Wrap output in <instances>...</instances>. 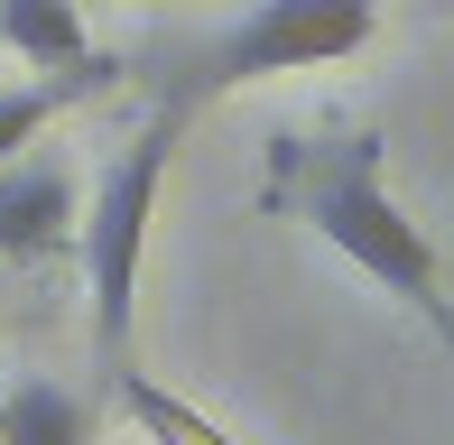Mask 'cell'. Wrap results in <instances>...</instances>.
I'll list each match as a JSON object with an SVG mask.
<instances>
[{
	"instance_id": "cell-1",
	"label": "cell",
	"mask_w": 454,
	"mask_h": 445,
	"mask_svg": "<svg viewBox=\"0 0 454 445\" xmlns=\"http://www.w3.org/2000/svg\"><path fill=\"white\" fill-rule=\"evenodd\" d=\"M270 195L297 205L362 278H380L389 297H408V307H427L436 325H454V316H445V288H436V251H427V232L399 214V195L380 186L371 139H343V149H306V139H287Z\"/></svg>"
},
{
	"instance_id": "cell-2",
	"label": "cell",
	"mask_w": 454,
	"mask_h": 445,
	"mask_svg": "<svg viewBox=\"0 0 454 445\" xmlns=\"http://www.w3.org/2000/svg\"><path fill=\"white\" fill-rule=\"evenodd\" d=\"M176 139H185V103H168L158 121H139V139L93 176V205L74 214V260H84V297H93V343L102 362H130V307H139V251H149V222H158V186L176 168Z\"/></svg>"
},
{
	"instance_id": "cell-3",
	"label": "cell",
	"mask_w": 454,
	"mask_h": 445,
	"mask_svg": "<svg viewBox=\"0 0 454 445\" xmlns=\"http://www.w3.org/2000/svg\"><path fill=\"white\" fill-rule=\"evenodd\" d=\"M380 28V0H251L214 47L195 56V84H185V112L223 84H270V74H306L334 66V56L371 47Z\"/></svg>"
},
{
	"instance_id": "cell-4",
	"label": "cell",
	"mask_w": 454,
	"mask_h": 445,
	"mask_svg": "<svg viewBox=\"0 0 454 445\" xmlns=\"http://www.w3.org/2000/svg\"><path fill=\"white\" fill-rule=\"evenodd\" d=\"M74 241V176L47 158H10L0 168V260H47Z\"/></svg>"
},
{
	"instance_id": "cell-5",
	"label": "cell",
	"mask_w": 454,
	"mask_h": 445,
	"mask_svg": "<svg viewBox=\"0 0 454 445\" xmlns=\"http://www.w3.org/2000/svg\"><path fill=\"white\" fill-rule=\"evenodd\" d=\"M102 74H112V66L84 56V66H56V74H37V84H0V168H10L19 149H37V130H47L66 103H84Z\"/></svg>"
},
{
	"instance_id": "cell-6",
	"label": "cell",
	"mask_w": 454,
	"mask_h": 445,
	"mask_svg": "<svg viewBox=\"0 0 454 445\" xmlns=\"http://www.w3.org/2000/svg\"><path fill=\"white\" fill-rule=\"evenodd\" d=\"M0 47L56 74V66H84L93 37H84V10H74V0H0Z\"/></svg>"
},
{
	"instance_id": "cell-7",
	"label": "cell",
	"mask_w": 454,
	"mask_h": 445,
	"mask_svg": "<svg viewBox=\"0 0 454 445\" xmlns=\"http://www.w3.org/2000/svg\"><path fill=\"white\" fill-rule=\"evenodd\" d=\"M93 418L74 390H56V380H19V390H0V445H84Z\"/></svg>"
},
{
	"instance_id": "cell-8",
	"label": "cell",
	"mask_w": 454,
	"mask_h": 445,
	"mask_svg": "<svg viewBox=\"0 0 454 445\" xmlns=\"http://www.w3.org/2000/svg\"><path fill=\"white\" fill-rule=\"evenodd\" d=\"M121 409L139 418V436H149V445H232L214 418L195 409V399H176V390H158V380H139L130 362H121Z\"/></svg>"
},
{
	"instance_id": "cell-9",
	"label": "cell",
	"mask_w": 454,
	"mask_h": 445,
	"mask_svg": "<svg viewBox=\"0 0 454 445\" xmlns=\"http://www.w3.org/2000/svg\"><path fill=\"white\" fill-rule=\"evenodd\" d=\"M74 10H84V0H74Z\"/></svg>"
}]
</instances>
